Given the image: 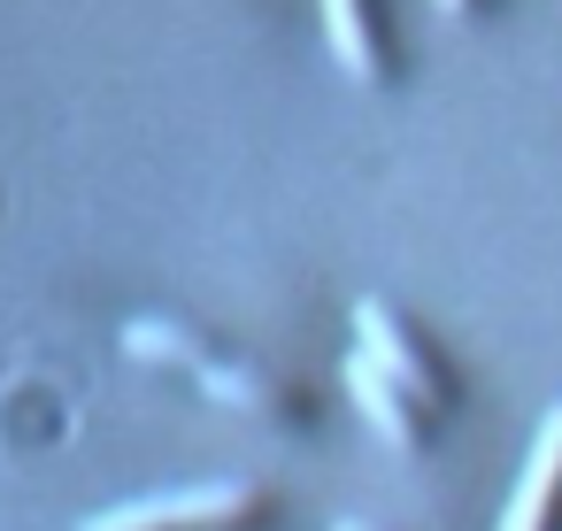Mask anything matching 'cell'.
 Wrapping results in <instances>:
<instances>
[{
  "instance_id": "cell-1",
  "label": "cell",
  "mask_w": 562,
  "mask_h": 531,
  "mask_svg": "<svg viewBox=\"0 0 562 531\" xmlns=\"http://www.w3.org/2000/svg\"><path fill=\"white\" fill-rule=\"evenodd\" d=\"M255 508V485H193V493H155L132 508L93 516L86 531H186V523H239Z\"/></svg>"
},
{
  "instance_id": "cell-2",
  "label": "cell",
  "mask_w": 562,
  "mask_h": 531,
  "mask_svg": "<svg viewBox=\"0 0 562 531\" xmlns=\"http://www.w3.org/2000/svg\"><path fill=\"white\" fill-rule=\"evenodd\" d=\"M355 339H362V354H370V362H378L408 400H424V408H431V400H447V377L431 370V354L401 331V316H393L385 301H362V308H355Z\"/></svg>"
},
{
  "instance_id": "cell-3",
  "label": "cell",
  "mask_w": 562,
  "mask_h": 531,
  "mask_svg": "<svg viewBox=\"0 0 562 531\" xmlns=\"http://www.w3.org/2000/svg\"><path fill=\"white\" fill-rule=\"evenodd\" d=\"M554 516H562V408H547V423L531 439V462H524V477L501 508V531H554Z\"/></svg>"
},
{
  "instance_id": "cell-4",
  "label": "cell",
  "mask_w": 562,
  "mask_h": 531,
  "mask_svg": "<svg viewBox=\"0 0 562 531\" xmlns=\"http://www.w3.org/2000/svg\"><path fill=\"white\" fill-rule=\"evenodd\" d=\"M339 377H347V400L370 416V431H378L385 447H401V454H408V447H424V439H416V408H424V400H408V393H401V385H393L362 347L347 354V370H339Z\"/></svg>"
},
{
  "instance_id": "cell-5",
  "label": "cell",
  "mask_w": 562,
  "mask_h": 531,
  "mask_svg": "<svg viewBox=\"0 0 562 531\" xmlns=\"http://www.w3.org/2000/svg\"><path fill=\"white\" fill-rule=\"evenodd\" d=\"M324 39H331V55L355 86H378V39H370L362 0H324Z\"/></svg>"
},
{
  "instance_id": "cell-6",
  "label": "cell",
  "mask_w": 562,
  "mask_h": 531,
  "mask_svg": "<svg viewBox=\"0 0 562 531\" xmlns=\"http://www.w3.org/2000/svg\"><path fill=\"white\" fill-rule=\"evenodd\" d=\"M124 347H132V354H147V362H201V347H193L186 331H170V324H132V331H124Z\"/></svg>"
},
{
  "instance_id": "cell-7",
  "label": "cell",
  "mask_w": 562,
  "mask_h": 531,
  "mask_svg": "<svg viewBox=\"0 0 562 531\" xmlns=\"http://www.w3.org/2000/svg\"><path fill=\"white\" fill-rule=\"evenodd\" d=\"M431 9H447V16H470V0H431Z\"/></svg>"
},
{
  "instance_id": "cell-8",
  "label": "cell",
  "mask_w": 562,
  "mask_h": 531,
  "mask_svg": "<svg viewBox=\"0 0 562 531\" xmlns=\"http://www.w3.org/2000/svg\"><path fill=\"white\" fill-rule=\"evenodd\" d=\"M339 531H362V523H339Z\"/></svg>"
}]
</instances>
